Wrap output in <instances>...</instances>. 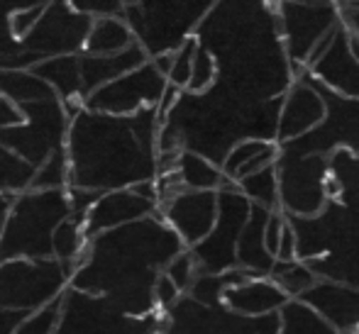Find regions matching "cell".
Returning a JSON list of instances; mask_svg holds the SVG:
<instances>
[{
    "mask_svg": "<svg viewBox=\"0 0 359 334\" xmlns=\"http://www.w3.org/2000/svg\"><path fill=\"white\" fill-rule=\"evenodd\" d=\"M279 3L217 0L196 32L215 57L217 78L205 93H181L159 130V154L194 151L222 169L240 141H276L281 103L296 81Z\"/></svg>",
    "mask_w": 359,
    "mask_h": 334,
    "instance_id": "6da1fadb",
    "label": "cell"
},
{
    "mask_svg": "<svg viewBox=\"0 0 359 334\" xmlns=\"http://www.w3.org/2000/svg\"><path fill=\"white\" fill-rule=\"evenodd\" d=\"M184 251L186 244L161 215L144 217L90 237L72 288L110 298L133 317L156 315V281Z\"/></svg>",
    "mask_w": 359,
    "mask_h": 334,
    "instance_id": "7a4b0ae2",
    "label": "cell"
},
{
    "mask_svg": "<svg viewBox=\"0 0 359 334\" xmlns=\"http://www.w3.org/2000/svg\"><path fill=\"white\" fill-rule=\"evenodd\" d=\"M159 130L156 108H144L128 118L79 110L67 139L69 188L110 193L156 181Z\"/></svg>",
    "mask_w": 359,
    "mask_h": 334,
    "instance_id": "3957f363",
    "label": "cell"
},
{
    "mask_svg": "<svg viewBox=\"0 0 359 334\" xmlns=\"http://www.w3.org/2000/svg\"><path fill=\"white\" fill-rule=\"evenodd\" d=\"M330 200L316 217H288L298 237V259L320 281L359 291V154L330 156Z\"/></svg>",
    "mask_w": 359,
    "mask_h": 334,
    "instance_id": "277c9868",
    "label": "cell"
},
{
    "mask_svg": "<svg viewBox=\"0 0 359 334\" xmlns=\"http://www.w3.org/2000/svg\"><path fill=\"white\" fill-rule=\"evenodd\" d=\"M72 215L69 188L27 190L13 198L0 235V261L54 259V232Z\"/></svg>",
    "mask_w": 359,
    "mask_h": 334,
    "instance_id": "5b68a950",
    "label": "cell"
},
{
    "mask_svg": "<svg viewBox=\"0 0 359 334\" xmlns=\"http://www.w3.org/2000/svg\"><path fill=\"white\" fill-rule=\"evenodd\" d=\"M215 5L217 0H135L125 8V20L137 44L154 59L176 52L186 39L196 37Z\"/></svg>",
    "mask_w": 359,
    "mask_h": 334,
    "instance_id": "8992f818",
    "label": "cell"
},
{
    "mask_svg": "<svg viewBox=\"0 0 359 334\" xmlns=\"http://www.w3.org/2000/svg\"><path fill=\"white\" fill-rule=\"evenodd\" d=\"M72 286V273L57 259L0 261V310L32 312L52 305Z\"/></svg>",
    "mask_w": 359,
    "mask_h": 334,
    "instance_id": "52a82bcc",
    "label": "cell"
},
{
    "mask_svg": "<svg viewBox=\"0 0 359 334\" xmlns=\"http://www.w3.org/2000/svg\"><path fill=\"white\" fill-rule=\"evenodd\" d=\"M161 312L133 317L110 298L83 293L69 286L62 295V315L57 334H159Z\"/></svg>",
    "mask_w": 359,
    "mask_h": 334,
    "instance_id": "ba28073f",
    "label": "cell"
},
{
    "mask_svg": "<svg viewBox=\"0 0 359 334\" xmlns=\"http://www.w3.org/2000/svg\"><path fill=\"white\" fill-rule=\"evenodd\" d=\"M20 108H22L25 123L0 130V144L18 151L20 156H25L29 164L39 169L52 154L67 149L72 115L59 98L42 100V103H25Z\"/></svg>",
    "mask_w": 359,
    "mask_h": 334,
    "instance_id": "9c48e42d",
    "label": "cell"
},
{
    "mask_svg": "<svg viewBox=\"0 0 359 334\" xmlns=\"http://www.w3.org/2000/svg\"><path fill=\"white\" fill-rule=\"evenodd\" d=\"M279 202L286 217H316L330 200V159L316 154H288L279 149Z\"/></svg>",
    "mask_w": 359,
    "mask_h": 334,
    "instance_id": "30bf717a",
    "label": "cell"
},
{
    "mask_svg": "<svg viewBox=\"0 0 359 334\" xmlns=\"http://www.w3.org/2000/svg\"><path fill=\"white\" fill-rule=\"evenodd\" d=\"M217 222L208 237L191 251L198 273H225L237 268V244H240L242 230L250 220L252 202L237 188V183L225 186L217 190Z\"/></svg>",
    "mask_w": 359,
    "mask_h": 334,
    "instance_id": "8fae6325",
    "label": "cell"
},
{
    "mask_svg": "<svg viewBox=\"0 0 359 334\" xmlns=\"http://www.w3.org/2000/svg\"><path fill=\"white\" fill-rule=\"evenodd\" d=\"M313 83L318 85L323 100H325V120L308 134L279 144V149L288 151V154H316L327 156V159L340 149L359 154V98H345V95L332 93L316 78Z\"/></svg>",
    "mask_w": 359,
    "mask_h": 334,
    "instance_id": "7c38bea8",
    "label": "cell"
},
{
    "mask_svg": "<svg viewBox=\"0 0 359 334\" xmlns=\"http://www.w3.org/2000/svg\"><path fill=\"white\" fill-rule=\"evenodd\" d=\"M90 27H93V18L74 10L72 0H52L32 32L20 39V44H22V52L29 54L37 64L57 57L83 54Z\"/></svg>",
    "mask_w": 359,
    "mask_h": 334,
    "instance_id": "4fadbf2b",
    "label": "cell"
},
{
    "mask_svg": "<svg viewBox=\"0 0 359 334\" xmlns=\"http://www.w3.org/2000/svg\"><path fill=\"white\" fill-rule=\"evenodd\" d=\"M279 25L281 37L286 44V54L291 59L293 74L298 76L306 71L313 49L342 25L340 3H279Z\"/></svg>",
    "mask_w": 359,
    "mask_h": 334,
    "instance_id": "5bb4252c",
    "label": "cell"
},
{
    "mask_svg": "<svg viewBox=\"0 0 359 334\" xmlns=\"http://www.w3.org/2000/svg\"><path fill=\"white\" fill-rule=\"evenodd\" d=\"M166 88H169V78L149 59L144 67L130 71L123 78L90 93L83 108L93 110V113L128 118V115H137L144 108H159Z\"/></svg>",
    "mask_w": 359,
    "mask_h": 334,
    "instance_id": "9a60e30c",
    "label": "cell"
},
{
    "mask_svg": "<svg viewBox=\"0 0 359 334\" xmlns=\"http://www.w3.org/2000/svg\"><path fill=\"white\" fill-rule=\"evenodd\" d=\"M264 317H245L225 305H203L181 295L174 307L161 312L159 334H259Z\"/></svg>",
    "mask_w": 359,
    "mask_h": 334,
    "instance_id": "2e32d148",
    "label": "cell"
},
{
    "mask_svg": "<svg viewBox=\"0 0 359 334\" xmlns=\"http://www.w3.org/2000/svg\"><path fill=\"white\" fill-rule=\"evenodd\" d=\"M217 190H181L159 205V215L186 244L194 249L213 232L217 222Z\"/></svg>",
    "mask_w": 359,
    "mask_h": 334,
    "instance_id": "e0dca14e",
    "label": "cell"
},
{
    "mask_svg": "<svg viewBox=\"0 0 359 334\" xmlns=\"http://www.w3.org/2000/svg\"><path fill=\"white\" fill-rule=\"evenodd\" d=\"M325 120V100H323L318 85L313 83L311 74L303 71L293 85L286 90L284 103L279 113V134L276 144H286L291 139L308 134Z\"/></svg>",
    "mask_w": 359,
    "mask_h": 334,
    "instance_id": "ac0fdd59",
    "label": "cell"
},
{
    "mask_svg": "<svg viewBox=\"0 0 359 334\" xmlns=\"http://www.w3.org/2000/svg\"><path fill=\"white\" fill-rule=\"evenodd\" d=\"M318 83L345 98H359V57L352 49V37L345 22L337 27L327 52L306 69Z\"/></svg>",
    "mask_w": 359,
    "mask_h": 334,
    "instance_id": "d6986e66",
    "label": "cell"
},
{
    "mask_svg": "<svg viewBox=\"0 0 359 334\" xmlns=\"http://www.w3.org/2000/svg\"><path fill=\"white\" fill-rule=\"evenodd\" d=\"M159 215V202L140 195L135 188L110 190L100 193V198L93 202V207L86 215V237L103 235L108 230H118L130 222L144 220V217Z\"/></svg>",
    "mask_w": 359,
    "mask_h": 334,
    "instance_id": "ffe728a7",
    "label": "cell"
},
{
    "mask_svg": "<svg viewBox=\"0 0 359 334\" xmlns=\"http://www.w3.org/2000/svg\"><path fill=\"white\" fill-rule=\"evenodd\" d=\"M318 315H323L337 332L359 334V291L340 283L318 281L301 298Z\"/></svg>",
    "mask_w": 359,
    "mask_h": 334,
    "instance_id": "44dd1931",
    "label": "cell"
},
{
    "mask_svg": "<svg viewBox=\"0 0 359 334\" xmlns=\"http://www.w3.org/2000/svg\"><path fill=\"white\" fill-rule=\"evenodd\" d=\"M288 302H291V298L271 278H247V281L232 286L222 298V305L227 310L245 317L276 315Z\"/></svg>",
    "mask_w": 359,
    "mask_h": 334,
    "instance_id": "7402d4cb",
    "label": "cell"
},
{
    "mask_svg": "<svg viewBox=\"0 0 359 334\" xmlns=\"http://www.w3.org/2000/svg\"><path fill=\"white\" fill-rule=\"evenodd\" d=\"M271 212L274 210L252 205L250 220H247L240 237V244H237V268L252 278H269L276 266V259L269 254L264 242V230Z\"/></svg>",
    "mask_w": 359,
    "mask_h": 334,
    "instance_id": "603a6c76",
    "label": "cell"
},
{
    "mask_svg": "<svg viewBox=\"0 0 359 334\" xmlns=\"http://www.w3.org/2000/svg\"><path fill=\"white\" fill-rule=\"evenodd\" d=\"M149 62V54L142 49V44L125 49L113 57H90V54H81V76H83V95L88 98L103 85L113 83V81L123 78L130 71L144 67Z\"/></svg>",
    "mask_w": 359,
    "mask_h": 334,
    "instance_id": "cb8c5ba5",
    "label": "cell"
},
{
    "mask_svg": "<svg viewBox=\"0 0 359 334\" xmlns=\"http://www.w3.org/2000/svg\"><path fill=\"white\" fill-rule=\"evenodd\" d=\"M32 71L57 90V98L67 105L72 118L79 110H83L86 95H83V76H81V54L47 59V62H39Z\"/></svg>",
    "mask_w": 359,
    "mask_h": 334,
    "instance_id": "d4e9b609",
    "label": "cell"
},
{
    "mask_svg": "<svg viewBox=\"0 0 359 334\" xmlns=\"http://www.w3.org/2000/svg\"><path fill=\"white\" fill-rule=\"evenodd\" d=\"M279 159V144L276 141H262V139H245L227 154L222 164V174L232 183H240L242 179L276 164Z\"/></svg>",
    "mask_w": 359,
    "mask_h": 334,
    "instance_id": "484cf974",
    "label": "cell"
},
{
    "mask_svg": "<svg viewBox=\"0 0 359 334\" xmlns=\"http://www.w3.org/2000/svg\"><path fill=\"white\" fill-rule=\"evenodd\" d=\"M137 39H135L133 27L128 25L125 18H98L93 20V27L86 39L83 54L90 57H113L125 49L135 47Z\"/></svg>",
    "mask_w": 359,
    "mask_h": 334,
    "instance_id": "4316f807",
    "label": "cell"
},
{
    "mask_svg": "<svg viewBox=\"0 0 359 334\" xmlns=\"http://www.w3.org/2000/svg\"><path fill=\"white\" fill-rule=\"evenodd\" d=\"M0 95H5L18 105H25L54 100L57 90L44 78H39L32 69H0Z\"/></svg>",
    "mask_w": 359,
    "mask_h": 334,
    "instance_id": "83f0119b",
    "label": "cell"
},
{
    "mask_svg": "<svg viewBox=\"0 0 359 334\" xmlns=\"http://www.w3.org/2000/svg\"><path fill=\"white\" fill-rule=\"evenodd\" d=\"M176 174L186 190H222L232 183L225 179L220 166L194 151H181L176 161Z\"/></svg>",
    "mask_w": 359,
    "mask_h": 334,
    "instance_id": "f1b7e54d",
    "label": "cell"
},
{
    "mask_svg": "<svg viewBox=\"0 0 359 334\" xmlns=\"http://www.w3.org/2000/svg\"><path fill=\"white\" fill-rule=\"evenodd\" d=\"M86 246H88L86 222L74 215L67 217V220L57 227V232H54V259L74 276V271L79 268L81 259H83V254H86Z\"/></svg>",
    "mask_w": 359,
    "mask_h": 334,
    "instance_id": "f546056e",
    "label": "cell"
},
{
    "mask_svg": "<svg viewBox=\"0 0 359 334\" xmlns=\"http://www.w3.org/2000/svg\"><path fill=\"white\" fill-rule=\"evenodd\" d=\"M37 166L29 164L18 151L0 144V195L18 198V195L32 190Z\"/></svg>",
    "mask_w": 359,
    "mask_h": 334,
    "instance_id": "4dcf8cb0",
    "label": "cell"
},
{
    "mask_svg": "<svg viewBox=\"0 0 359 334\" xmlns=\"http://www.w3.org/2000/svg\"><path fill=\"white\" fill-rule=\"evenodd\" d=\"M247 278H252V276H247L240 268H232V271H225V273H198L186 295L203 302V305L217 307V305H222L225 293L230 291L232 286H237V283L247 281Z\"/></svg>",
    "mask_w": 359,
    "mask_h": 334,
    "instance_id": "1f68e13d",
    "label": "cell"
},
{
    "mask_svg": "<svg viewBox=\"0 0 359 334\" xmlns=\"http://www.w3.org/2000/svg\"><path fill=\"white\" fill-rule=\"evenodd\" d=\"M279 315H281L279 334H342L303 300H291Z\"/></svg>",
    "mask_w": 359,
    "mask_h": 334,
    "instance_id": "d6a6232c",
    "label": "cell"
},
{
    "mask_svg": "<svg viewBox=\"0 0 359 334\" xmlns=\"http://www.w3.org/2000/svg\"><path fill=\"white\" fill-rule=\"evenodd\" d=\"M237 188L250 198L252 205H262V207H266V210H281L276 164H271V166H266V169L242 179L240 183H237Z\"/></svg>",
    "mask_w": 359,
    "mask_h": 334,
    "instance_id": "836d02e7",
    "label": "cell"
},
{
    "mask_svg": "<svg viewBox=\"0 0 359 334\" xmlns=\"http://www.w3.org/2000/svg\"><path fill=\"white\" fill-rule=\"evenodd\" d=\"M271 281L286 293L291 300H301L320 278L313 273V268L303 264L301 259L296 261H276L274 271H271Z\"/></svg>",
    "mask_w": 359,
    "mask_h": 334,
    "instance_id": "e575fe53",
    "label": "cell"
},
{
    "mask_svg": "<svg viewBox=\"0 0 359 334\" xmlns=\"http://www.w3.org/2000/svg\"><path fill=\"white\" fill-rule=\"evenodd\" d=\"M52 0H0V59L18 57L22 52L20 39L13 34V18L22 10L37 8V5H49Z\"/></svg>",
    "mask_w": 359,
    "mask_h": 334,
    "instance_id": "d590c367",
    "label": "cell"
},
{
    "mask_svg": "<svg viewBox=\"0 0 359 334\" xmlns=\"http://www.w3.org/2000/svg\"><path fill=\"white\" fill-rule=\"evenodd\" d=\"M69 179H72V166H69L67 149L52 154L42 166L37 169L34 176L32 190H67Z\"/></svg>",
    "mask_w": 359,
    "mask_h": 334,
    "instance_id": "8d00e7d4",
    "label": "cell"
},
{
    "mask_svg": "<svg viewBox=\"0 0 359 334\" xmlns=\"http://www.w3.org/2000/svg\"><path fill=\"white\" fill-rule=\"evenodd\" d=\"M196 52H198V39L196 37L186 39V42L174 52V64H171V71H169V83L176 85L179 90L189 88L191 74H194Z\"/></svg>",
    "mask_w": 359,
    "mask_h": 334,
    "instance_id": "74e56055",
    "label": "cell"
},
{
    "mask_svg": "<svg viewBox=\"0 0 359 334\" xmlns=\"http://www.w3.org/2000/svg\"><path fill=\"white\" fill-rule=\"evenodd\" d=\"M59 315H62V298L54 300L52 305L42 307V310L25 317L18 330H15V334H57Z\"/></svg>",
    "mask_w": 359,
    "mask_h": 334,
    "instance_id": "f35d334b",
    "label": "cell"
},
{
    "mask_svg": "<svg viewBox=\"0 0 359 334\" xmlns=\"http://www.w3.org/2000/svg\"><path fill=\"white\" fill-rule=\"evenodd\" d=\"M217 78V64L215 57L208 52L205 47L198 44V52H196V62H194V74H191V83H189V93H205Z\"/></svg>",
    "mask_w": 359,
    "mask_h": 334,
    "instance_id": "ab89813d",
    "label": "cell"
},
{
    "mask_svg": "<svg viewBox=\"0 0 359 334\" xmlns=\"http://www.w3.org/2000/svg\"><path fill=\"white\" fill-rule=\"evenodd\" d=\"M164 273L171 278V281L176 283V288H179V291L186 295V293L191 291V286H194L196 276H198V266H196V261H194V256H191V251L186 249L184 254H179L174 261H171L169 266H166Z\"/></svg>",
    "mask_w": 359,
    "mask_h": 334,
    "instance_id": "60d3db41",
    "label": "cell"
},
{
    "mask_svg": "<svg viewBox=\"0 0 359 334\" xmlns=\"http://www.w3.org/2000/svg\"><path fill=\"white\" fill-rule=\"evenodd\" d=\"M74 10L88 15V18H125L128 0H72Z\"/></svg>",
    "mask_w": 359,
    "mask_h": 334,
    "instance_id": "b9f144b4",
    "label": "cell"
},
{
    "mask_svg": "<svg viewBox=\"0 0 359 334\" xmlns=\"http://www.w3.org/2000/svg\"><path fill=\"white\" fill-rule=\"evenodd\" d=\"M181 295H184V293L176 288V283L171 281L166 273H161L159 281H156V288H154V298H156V307H159V312H166L169 307H174Z\"/></svg>",
    "mask_w": 359,
    "mask_h": 334,
    "instance_id": "7bdbcfd3",
    "label": "cell"
},
{
    "mask_svg": "<svg viewBox=\"0 0 359 334\" xmlns=\"http://www.w3.org/2000/svg\"><path fill=\"white\" fill-rule=\"evenodd\" d=\"M47 10V5H37V8H29V10H22V13H18L13 18V34L15 39H25L29 32H32V27L39 22V18H42V13Z\"/></svg>",
    "mask_w": 359,
    "mask_h": 334,
    "instance_id": "ee69618b",
    "label": "cell"
},
{
    "mask_svg": "<svg viewBox=\"0 0 359 334\" xmlns=\"http://www.w3.org/2000/svg\"><path fill=\"white\" fill-rule=\"evenodd\" d=\"M22 123H25L22 108L18 103H13L10 98H5V95H0V130L15 127V125H22Z\"/></svg>",
    "mask_w": 359,
    "mask_h": 334,
    "instance_id": "f6af8a7d",
    "label": "cell"
},
{
    "mask_svg": "<svg viewBox=\"0 0 359 334\" xmlns=\"http://www.w3.org/2000/svg\"><path fill=\"white\" fill-rule=\"evenodd\" d=\"M298 259V237L293 232L291 222H286L284 235H281L279 242V254H276V261H296Z\"/></svg>",
    "mask_w": 359,
    "mask_h": 334,
    "instance_id": "bcb514c9",
    "label": "cell"
},
{
    "mask_svg": "<svg viewBox=\"0 0 359 334\" xmlns=\"http://www.w3.org/2000/svg\"><path fill=\"white\" fill-rule=\"evenodd\" d=\"M25 317H27L25 312L0 310V334H15V330H18Z\"/></svg>",
    "mask_w": 359,
    "mask_h": 334,
    "instance_id": "7dc6e473",
    "label": "cell"
},
{
    "mask_svg": "<svg viewBox=\"0 0 359 334\" xmlns=\"http://www.w3.org/2000/svg\"><path fill=\"white\" fill-rule=\"evenodd\" d=\"M281 332V315H266L264 322H262V330L259 334H279Z\"/></svg>",
    "mask_w": 359,
    "mask_h": 334,
    "instance_id": "c3c4849f",
    "label": "cell"
},
{
    "mask_svg": "<svg viewBox=\"0 0 359 334\" xmlns=\"http://www.w3.org/2000/svg\"><path fill=\"white\" fill-rule=\"evenodd\" d=\"M151 62H154V67L159 69L161 74L166 76V78H169L171 64H174V52H171V54H159V57H154V59H151Z\"/></svg>",
    "mask_w": 359,
    "mask_h": 334,
    "instance_id": "681fc988",
    "label": "cell"
},
{
    "mask_svg": "<svg viewBox=\"0 0 359 334\" xmlns=\"http://www.w3.org/2000/svg\"><path fill=\"white\" fill-rule=\"evenodd\" d=\"M10 205H13V198H8V195H0V235H3V227H5V220H8Z\"/></svg>",
    "mask_w": 359,
    "mask_h": 334,
    "instance_id": "f907efd6",
    "label": "cell"
},
{
    "mask_svg": "<svg viewBox=\"0 0 359 334\" xmlns=\"http://www.w3.org/2000/svg\"><path fill=\"white\" fill-rule=\"evenodd\" d=\"M337 3H350V0H337Z\"/></svg>",
    "mask_w": 359,
    "mask_h": 334,
    "instance_id": "816d5d0a",
    "label": "cell"
},
{
    "mask_svg": "<svg viewBox=\"0 0 359 334\" xmlns=\"http://www.w3.org/2000/svg\"><path fill=\"white\" fill-rule=\"evenodd\" d=\"M135 3V0H128V5H133Z\"/></svg>",
    "mask_w": 359,
    "mask_h": 334,
    "instance_id": "f5cc1de1",
    "label": "cell"
}]
</instances>
